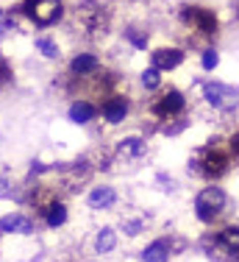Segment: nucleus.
Here are the masks:
<instances>
[{
    "instance_id": "5",
    "label": "nucleus",
    "mask_w": 239,
    "mask_h": 262,
    "mask_svg": "<svg viewBox=\"0 0 239 262\" xmlns=\"http://www.w3.org/2000/svg\"><path fill=\"white\" fill-rule=\"evenodd\" d=\"M17 11L28 17L34 26L47 28V26H53V23L61 20L64 3H61V0H22V3L17 6Z\"/></svg>"
},
{
    "instance_id": "9",
    "label": "nucleus",
    "mask_w": 239,
    "mask_h": 262,
    "mask_svg": "<svg viewBox=\"0 0 239 262\" xmlns=\"http://www.w3.org/2000/svg\"><path fill=\"white\" fill-rule=\"evenodd\" d=\"M128 109H131V103H128V98L125 95H111L109 101L103 103V120L109 123V126H117V123H123L125 120V115H128Z\"/></svg>"
},
{
    "instance_id": "23",
    "label": "nucleus",
    "mask_w": 239,
    "mask_h": 262,
    "mask_svg": "<svg viewBox=\"0 0 239 262\" xmlns=\"http://www.w3.org/2000/svg\"><path fill=\"white\" fill-rule=\"evenodd\" d=\"M125 36H128L131 45L139 48V51H142V48H148V34H145V31H139V28H128V31H125Z\"/></svg>"
},
{
    "instance_id": "16",
    "label": "nucleus",
    "mask_w": 239,
    "mask_h": 262,
    "mask_svg": "<svg viewBox=\"0 0 239 262\" xmlns=\"http://www.w3.org/2000/svg\"><path fill=\"white\" fill-rule=\"evenodd\" d=\"M145 154V140L142 137H125V140L117 142V157L123 159H136Z\"/></svg>"
},
{
    "instance_id": "1",
    "label": "nucleus",
    "mask_w": 239,
    "mask_h": 262,
    "mask_svg": "<svg viewBox=\"0 0 239 262\" xmlns=\"http://www.w3.org/2000/svg\"><path fill=\"white\" fill-rule=\"evenodd\" d=\"M75 28L84 31L86 39H100L109 34L114 20V6L111 0H81L75 6Z\"/></svg>"
},
{
    "instance_id": "25",
    "label": "nucleus",
    "mask_w": 239,
    "mask_h": 262,
    "mask_svg": "<svg viewBox=\"0 0 239 262\" xmlns=\"http://www.w3.org/2000/svg\"><path fill=\"white\" fill-rule=\"evenodd\" d=\"M228 151H231V157H234V159L239 162V131H236V134L228 140Z\"/></svg>"
},
{
    "instance_id": "24",
    "label": "nucleus",
    "mask_w": 239,
    "mask_h": 262,
    "mask_svg": "<svg viewBox=\"0 0 239 262\" xmlns=\"http://www.w3.org/2000/svg\"><path fill=\"white\" fill-rule=\"evenodd\" d=\"M200 64H203V70H214V67L220 64L217 51H206V53H203V59H200Z\"/></svg>"
},
{
    "instance_id": "20",
    "label": "nucleus",
    "mask_w": 239,
    "mask_h": 262,
    "mask_svg": "<svg viewBox=\"0 0 239 262\" xmlns=\"http://www.w3.org/2000/svg\"><path fill=\"white\" fill-rule=\"evenodd\" d=\"M36 51L45 56V59H56V56H59V45H56L53 39H47V36H39V39H36Z\"/></svg>"
},
{
    "instance_id": "4",
    "label": "nucleus",
    "mask_w": 239,
    "mask_h": 262,
    "mask_svg": "<svg viewBox=\"0 0 239 262\" xmlns=\"http://www.w3.org/2000/svg\"><path fill=\"white\" fill-rule=\"evenodd\" d=\"M181 23L189 28V36L195 34V45L214 42V36L220 31L217 14L211 9H203V6H184L181 9Z\"/></svg>"
},
{
    "instance_id": "15",
    "label": "nucleus",
    "mask_w": 239,
    "mask_h": 262,
    "mask_svg": "<svg viewBox=\"0 0 239 262\" xmlns=\"http://www.w3.org/2000/svg\"><path fill=\"white\" fill-rule=\"evenodd\" d=\"M114 201H117L114 187H95V190L89 192V198H86L89 209H109Z\"/></svg>"
},
{
    "instance_id": "19",
    "label": "nucleus",
    "mask_w": 239,
    "mask_h": 262,
    "mask_svg": "<svg viewBox=\"0 0 239 262\" xmlns=\"http://www.w3.org/2000/svg\"><path fill=\"white\" fill-rule=\"evenodd\" d=\"M117 246V234H114V229H100L98 232V237H95V251L98 254H109L111 248Z\"/></svg>"
},
{
    "instance_id": "29",
    "label": "nucleus",
    "mask_w": 239,
    "mask_h": 262,
    "mask_svg": "<svg viewBox=\"0 0 239 262\" xmlns=\"http://www.w3.org/2000/svg\"><path fill=\"white\" fill-rule=\"evenodd\" d=\"M0 234H3V232H0Z\"/></svg>"
},
{
    "instance_id": "6",
    "label": "nucleus",
    "mask_w": 239,
    "mask_h": 262,
    "mask_svg": "<svg viewBox=\"0 0 239 262\" xmlns=\"http://www.w3.org/2000/svg\"><path fill=\"white\" fill-rule=\"evenodd\" d=\"M225 204H228L225 190H220V187L211 184V187H206V190L198 192V198H195V215H198L200 223H214L225 212Z\"/></svg>"
},
{
    "instance_id": "10",
    "label": "nucleus",
    "mask_w": 239,
    "mask_h": 262,
    "mask_svg": "<svg viewBox=\"0 0 239 262\" xmlns=\"http://www.w3.org/2000/svg\"><path fill=\"white\" fill-rule=\"evenodd\" d=\"M0 232L3 234H34V221L25 212H14V215L0 217Z\"/></svg>"
},
{
    "instance_id": "8",
    "label": "nucleus",
    "mask_w": 239,
    "mask_h": 262,
    "mask_svg": "<svg viewBox=\"0 0 239 262\" xmlns=\"http://www.w3.org/2000/svg\"><path fill=\"white\" fill-rule=\"evenodd\" d=\"M214 251L231 257V262H239V226H225L214 237Z\"/></svg>"
},
{
    "instance_id": "11",
    "label": "nucleus",
    "mask_w": 239,
    "mask_h": 262,
    "mask_svg": "<svg viewBox=\"0 0 239 262\" xmlns=\"http://www.w3.org/2000/svg\"><path fill=\"white\" fill-rule=\"evenodd\" d=\"M184 59H186V53L178 51V48H159V51H153V56H150V61H153V67L159 73L161 70H175Z\"/></svg>"
},
{
    "instance_id": "26",
    "label": "nucleus",
    "mask_w": 239,
    "mask_h": 262,
    "mask_svg": "<svg viewBox=\"0 0 239 262\" xmlns=\"http://www.w3.org/2000/svg\"><path fill=\"white\" fill-rule=\"evenodd\" d=\"M6 190H9V182H6V179H0V195H6Z\"/></svg>"
},
{
    "instance_id": "18",
    "label": "nucleus",
    "mask_w": 239,
    "mask_h": 262,
    "mask_svg": "<svg viewBox=\"0 0 239 262\" xmlns=\"http://www.w3.org/2000/svg\"><path fill=\"white\" fill-rule=\"evenodd\" d=\"M95 115H98V109H95L89 101H75V103L70 106V120H73V123H89Z\"/></svg>"
},
{
    "instance_id": "3",
    "label": "nucleus",
    "mask_w": 239,
    "mask_h": 262,
    "mask_svg": "<svg viewBox=\"0 0 239 262\" xmlns=\"http://www.w3.org/2000/svg\"><path fill=\"white\" fill-rule=\"evenodd\" d=\"M186 101L178 90H164L161 95H156L150 101V115L159 123H164L161 131L164 134H178V131L186 128V117H184Z\"/></svg>"
},
{
    "instance_id": "2",
    "label": "nucleus",
    "mask_w": 239,
    "mask_h": 262,
    "mask_svg": "<svg viewBox=\"0 0 239 262\" xmlns=\"http://www.w3.org/2000/svg\"><path fill=\"white\" fill-rule=\"evenodd\" d=\"M231 167V151L223 140H211L192 151L189 157V173L200 179H223Z\"/></svg>"
},
{
    "instance_id": "14",
    "label": "nucleus",
    "mask_w": 239,
    "mask_h": 262,
    "mask_svg": "<svg viewBox=\"0 0 239 262\" xmlns=\"http://www.w3.org/2000/svg\"><path fill=\"white\" fill-rule=\"evenodd\" d=\"M98 70H100V61H98V56H92V53L75 56L73 64H70V73L75 78H86V76H92V73H98Z\"/></svg>"
},
{
    "instance_id": "21",
    "label": "nucleus",
    "mask_w": 239,
    "mask_h": 262,
    "mask_svg": "<svg viewBox=\"0 0 239 262\" xmlns=\"http://www.w3.org/2000/svg\"><path fill=\"white\" fill-rule=\"evenodd\" d=\"M14 84V70H11L9 59L6 56H0V90H6V86Z\"/></svg>"
},
{
    "instance_id": "17",
    "label": "nucleus",
    "mask_w": 239,
    "mask_h": 262,
    "mask_svg": "<svg viewBox=\"0 0 239 262\" xmlns=\"http://www.w3.org/2000/svg\"><path fill=\"white\" fill-rule=\"evenodd\" d=\"M42 221H45V226H47V229H59V226H64V223H67V207H64V201H56L53 207H50L45 215H42Z\"/></svg>"
},
{
    "instance_id": "27",
    "label": "nucleus",
    "mask_w": 239,
    "mask_h": 262,
    "mask_svg": "<svg viewBox=\"0 0 239 262\" xmlns=\"http://www.w3.org/2000/svg\"><path fill=\"white\" fill-rule=\"evenodd\" d=\"M234 11H236V17H239V0H234Z\"/></svg>"
},
{
    "instance_id": "28",
    "label": "nucleus",
    "mask_w": 239,
    "mask_h": 262,
    "mask_svg": "<svg viewBox=\"0 0 239 262\" xmlns=\"http://www.w3.org/2000/svg\"><path fill=\"white\" fill-rule=\"evenodd\" d=\"M0 17H3V9H0Z\"/></svg>"
},
{
    "instance_id": "13",
    "label": "nucleus",
    "mask_w": 239,
    "mask_h": 262,
    "mask_svg": "<svg viewBox=\"0 0 239 262\" xmlns=\"http://www.w3.org/2000/svg\"><path fill=\"white\" fill-rule=\"evenodd\" d=\"M173 248H170V237H159L142 251V262H170Z\"/></svg>"
},
{
    "instance_id": "7",
    "label": "nucleus",
    "mask_w": 239,
    "mask_h": 262,
    "mask_svg": "<svg viewBox=\"0 0 239 262\" xmlns=\"http://www.w3.org/2000/svg\"><path fill=\"white\" fill-rule=\"evenodd\" d=\"M203 95H206V101L214 106V109H220V112H234L239 106L236 90H234V86H228V84H220V81H209V84H203Z\"/></svg>"
},
{
    "instance_id": "12",
    "label": "nucleus",
    "mask_w": 239,
    "mask_h": 262,
    "mask_svg": "<svg viewBox=\"0 0 239 262\" xmlns=\"http://www.w3.org/2000/svg\"><path fill=\"white\" fill-rule=\"evenodd\" d=\"M92 170H95V167H92L89 159H78L75 165H70V167L61 170V173H64V184L70 187V190H78V187L92 176Z\"/></svg>"
},
{
    "instance_id": "22",
    "label": "nucleus",
    "mask_w": 239,
    "mask_h": 262,
    "mask_svg": "<svg viewBox=\"0 0 239 262\" xmlns=\"http://www.w3.org/2000/svg\"><path fill=\"white\" fill-rule=\"evenodd\" d=\"M159 84H161V73L156 70V67H150V70L142 73V86L145 90H156Z\"/></svg>"
}]
</instances>
